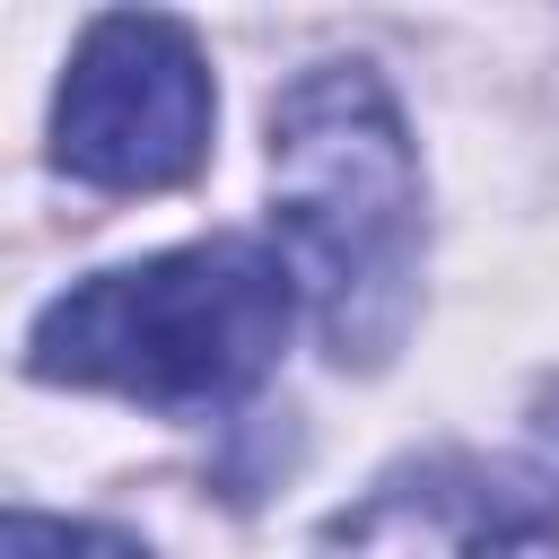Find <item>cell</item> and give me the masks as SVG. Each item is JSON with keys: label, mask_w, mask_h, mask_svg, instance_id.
<instances>
[{"label": "cell", "mask_w": 559, "mask_h": 559, "mask_svg": "<svg viewBox=\"0 0 559 559\" xmlns=\"http://www.w3.org/2000/svg\"><path fill=\"white\" fill-rule=\"evenodd\" d=\"M52 157L96 192H166L210 157V70L175 17H96L52 105Z\"/></svg>", "instance_id": "obj_3"}, {"label": "cell", "mask_w": 559, "mask_h": 559, "mask_svg": "<svg viewBox=\"0 0 559 559\" xmlns=\"http://www.w3.org/2000/svg\"><path fill=\"white\" fill-rule=\"evenodd\" d=\"M314 559H550V533L507 480L428 463L332 515Z\"/></svg>", "instance_id": "obj_4"}, {"label": "cell", "mask_w": 559, "mask_h": 559, "mask_svg": "<svg viewBox=\"0 0 559 559\" xmlns=\"http://www.w3.org/2000/svg\"><path fill=\"white\" fill-rule=\"evenodd\" d=\"M271 245L341 367L393 358L419 288V157L367 61H314L280 87Z\"/></svg>", "instance_id": "obj_1"}, {"label": "cell", "mask_w": 559, "mask_h": 559, "mask_svg": "<svg viewBox=\"0 0 559 559\" xmlns=\"http://www.w3.org/2000/svg\"><path fill=\"white\" fill-rule=\"evenodd\" d=\"M0 559H140V550H131L122 533H96V524H61V515H9Z\"/></svg>", "instance_id": "obj_5"}, {"label": "cell", "mask_w": 559, "mask_h": 559, "mask_svg": "<svg viewBox=\"0 0 559 559\" xmlns=\"http://www.w3.org/2000/svg\"><path fill=\"white\" fill-rule=\"evenodd\" d=\"M288 314L297 280L280 245L210 236L52 297L26 332V367L52 384H105L157 411H201L262 384V367L288 341Z\"/></svg>", "instance_id": "obj_2"}]
</instances>
